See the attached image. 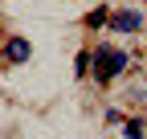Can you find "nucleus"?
Here are the masks:
<instances>
[{"label":"nucleus","instance_id":"3","mask_svg":"<svg viewBox=\"0 0 147 139\" xmlns=\"http://www.w3.org/2000/svg\"><path fill=\"white\" fill-rule=\"evenodd\" d=\"M4 57H8V61H16V65H21V61H29V41H25V37H8Z\"/></svg>","mask_w":147,"mask_h":139},{"label":"nucleus","instance_id":"5","mask_svg":"<svg viewBox=\"0 0 147 139\" xmlns=\"http://www.w3.org/2000/svg\"><path fill=\"white\" fill-rule=\"evenodd\" d=\"M106 21H110L106 8H98V12H90V16H86V25H90V29H98V25H106Z\"/></svg>","mask_w":147,"mask_h":139},{"label":"nucleus","instance_id":"2","mask_svg":"<svg viewBox=\"0 0 147 139\" xmlns=\"http://www.w3.org/2000/svg\"><path fill=\"white\" fill-rule=\"evenodd\" d=\"M143 25V12H135V8H127V12H115L110 16V29H119V33H135Z\"/></svg>","mask_w":147,"mask_h":139},{"label":"nucleus","instance_id":"1","mask_svg":"<svg viewBox=\"0 0 147 139\" xmlns=\"http://www.w3.org/2000/svg\"><path fill=\"white\" fill-rule=\"evenodd\" d=\"M127 61H131V57H127L123 49H110V45H102L98 53H94V78H98V82L119 78L123 70H127Z\"/></svg>","mask_w":147,"mask_h":139},{"label":"nucleus","instance_id":"4","mask_svg":"<svg viewBox=\"0 0 147 139\" xmlns=\"http://www.w3.org/2000/svg\"><path fill=\"white\" fill-rule=\"evenodd\" d=\"M123 135H127V139H143V119H127Z\"/></svg>","mask_w":147,"mask_h":139}]
</instances>
